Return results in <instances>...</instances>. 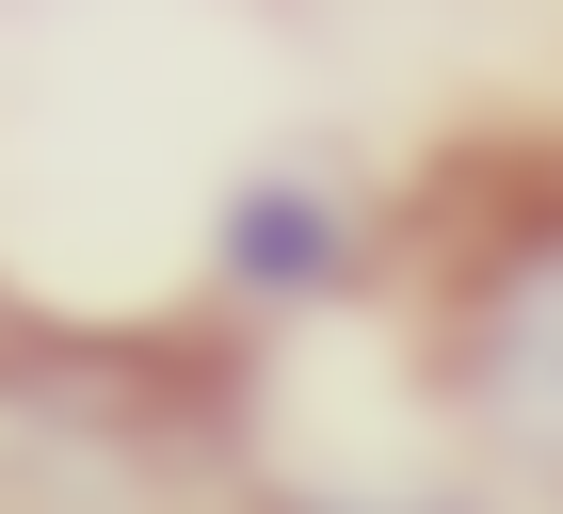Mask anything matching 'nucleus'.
<instances>
[{
	"mask_svg": "<svg viewBox=\"0 0 563 514\" xmlns=\"http://www.w3.org/2000/svg\"><path fill=\"white\" fill-rule=\"evenodd\" d=\"M274 514H451V499H274Z\"/></svg>",
	"mask_w": 563,
	"mask_h": 514,
	"instance_id": "nucleus-4",
	"label": "nucleus"
},
{
	"mask_svg": "<svg viewBox=\"0 0 563 514\" xmlns=\"http://www.w3.org/2000/svg\"><path fill=\"white\" fill-rule=\"evenodd\" d=\"M354 193H322V177H258L242 210H225V273L258 305H322V290H354Z\"/></svg>",
	"mask_w": 563,
	"mask_h": 514,
	"instance_id": "nucleus-3",
	"label": "nucleus"
},
{
	"mask_svg": "<svg viewBox=\"0 0 563 514\" xmlns=\"http://www.w3.org/2000/svg\"><path fill=\"white\" fill-rule=\"evenodd\" d=\"M0 514H274V482L210 354L0 338Z\"/></svg>",
	"mask_w": 563,
	"mask_h": 514,
	"instance_id": "nucleus-1",
	"label": "nucleus"
},
{
	"mask_svg": "<svg viewBox=\"0 0 563 514\" xmlns=\"http://www.w3.org/2000/svg\"><path fill=\"white\" fill-rule=\"evenodd\" d=\"M434 402L516 499H563V210H516L451 257L434 305Z\"/></svg>",
	"mask_w": 563,
	"mask_h": 514,
	"instance_id": "nucleus-2",
	"label": "nucleus"
}]
</instances>
